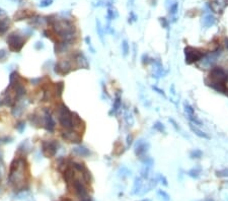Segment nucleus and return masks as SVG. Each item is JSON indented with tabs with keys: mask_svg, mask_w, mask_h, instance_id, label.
I'll return each mask as SVG.
<instances>
[{
	"mask_svg": "<svg viewBox=\"0 0 228 201\" xmlns=\"http://www.w3.org/2000/svg\"><path fill=\"white\" fill-rule=\"evenodd\" d=\"M72 153H74L75 156H82V158H85V156H89L91 154L90 150L88 148H86L85 146H82V145H79V146H76L72 149Z\"/></svg>",
	"mask_w": 228,
	"mask_h": 201,
	"instance_id": "nucleus-13",
	"label": "nucleus"
},
{
	"mask_svg": "<svg viewBox=\"0 0 228 201\" xmlns=\"http://www.w3.org/2000/svg\"><path fill=\"white\" fill-rule=\"evenodd\" d=\"M9 182L15 189H24L27 183L25 174V161L22 158L15 159L11 162L9 170Z\"/></svg>",
	"mask_w": 228,
	"mask_h": 201,
	"instance_id": "nucleus-1",
	"label": "nucleus"
},
{
	"mask_svg": "<svg viewBox=\"0 0 228 201\" xmlns=\"http://www.w3.org/2000/svg\"><path fill=\"white\" fill-rule=\"evenodd\" d=\"M72 186V190L75 194L77 195L79 198H81V199H85V198H87V190H86L84 184L80 181L78 179H75L72 181L70 184H68V186Z\"/></svg>",
	"mask_w": 228,
	"mask_h": 201,
	"instance_id": "nucleus-6",
	"label": "nucleus"
},
{
	"mask_svg": "<svg viewBox=\"0 0 228 201\" xmlns=\"http://www.w3.org/2000/svg\"><path fill=\"white\" fill-rule=\"evenodd\" d=\"M58 147L59 144L58 142H56L55 140H50V141H44L42 143V151L43 153L45 154L46 156H49V158H52L58 151Z\"/></svg>",
	"mask_w": 228,
	"mask_h": 201,
	"instance_id": "nucleus-7",
	"label": "nucleus"
},
{
	"mask_svg": "<svg viewBox=\"0 0 228 201\" xmlns=\"http://www.w3.org/2000/svg\"><path fill=\"white\" fill-rule=\"evenodd\" d=\"M202 156H203V152L200 149H194L190 153V158L191 159H200Z\"/></svg>",
	"mask_w": 228,
	"mask_h": 201,
	"instance_id": "nucleus-25",
	"label": "nucleus"
},
{
	"mask_svg": "<svg viewBox=\"0 0 228 201\" xmlns=\"http://www.w3.org/2000/svg\"><path fill=\"white\" fill-rule=\"evenodd\" d=\"M190 129H191V131L193 133H195L196 135L199 136L200 138H204V139H209L210 136L208 135V134L206 132H204V131H202L200 128L197 127L196 125L190 123Z\"/></svg>",
	"mask_w": 228,
	"mask_h": 201,
	"instance_id": "nucleus-14",
	"label": "nucleus"
},
{
	"mask_svg": "<svg viewBox=\"0 0 228 201\" xmlns=\"http://www.w3.org/2000/svg\"><path fill=\"white\" fill-rule=\"evenodd\" d=\"M204 201H213V200H211V199H206V200H204Z\"/></svg>",
	"mask_w": 228,
	"mask_h": 201,
	"instance_id": "nucleus-46",
	"label": "nucleus"
},
{
	"mask_svg": "<svg viewBox=\"0 0 228 201\" xmlns=\"http://www.w3.org/2000/svg\"><path fill=\"white\" fill-rule=\"evenodd\" d=\"M203 57H204L203 51L199 50L197 48L190 47V46L184 48V59H186L187 64H193L199 60H201Z\"/></svg>",
	"mask_w": 228,
	"mask_h": 201,
	"instance_id": "nucleus-4",
	"label": "nucleus"
},
{
	"mask_svg": "<svg viewBox=\"0 0 228 201\" xmlns=\"http://www.w3.org/2000/svg\"><path fill=\"white\" fill-rule=\"evenodd\" d=\"M37 45H36V49H37V50H40V49H42L43 47H44V45H43L42 42H41V43L37 42Z\"/></svg>",
	"mask_w": 228,
	"mask_h": 201,
	"instance_id": "nucleus-39",
	"label": "nucleus"
},
{
	"mask_svg": "<svg viewBox=\"0 0 228 201\" xmlns=\"http://www.w3.org/2000/svg\"><path fill=\"white\" fill-rule=\"evenodd\" d=\"M152 89H154L155 92H157V94H159L160 95H162L163 98H166V95H165V94H164L163 89H160L159 87H157V86H155V85H152Z\"/></svg>",
	"mask_w": 228,
	"mask_h": 201,
	"instance_id": "nucleus-33",
	"label": "nucleus"
},
{
	"mask_svg": "<svg viewBox=\"0 0 228 201\" xmlns=\"http://www.w3.org/2000/svg\"><path fill=\"white\" fill-rule=\"evenodd\" d=\"M62 201H72V200H70V199H63Z\"/></svg>",
	"mask_w": 228,
	"mask_h": 201,
	"instance_id": "nucleus-43",
	"label": "nucleus"
},
{
	"mask_svg": "<svg viewBox=\"0 0 228 201\" xmlns=\"http://www.w3.org/2000/svg\"><path fill=\"white\" fill-rule=\"evenodd\" d=\"M224 94H225V95H228V89H227V87H226V89H225Z\"/></svg>",
	"mask_w": 228,
	"mask_h": 201,
	"instance_id": "nucleus-42",
	"label": "nucleus"
},
{
	"mask_svg": "<svg viewBox=\"0 0 228 201\" xmlns=\"http://www.w3.org/2000/svg\"><path fill=\"white\" fill-rule=\"evenodd\" d=\"M51 0H47V1H44V2H43V3H44V4H41L42 5V6H47V5H50L51 4Z\"/></svg>",
	"mask_w": 228,
	"mask_h": 201,
	"instance_id": "nucleus-40",
	"label": "nucleus"
},
{
	"mask_svg": "<svg viewBox=\"0 0 228 201\" xmlns=\"http://www.w3.org/2000/svg\"><path fill=\"white\" fill-rule=\"evenodd\" d=\"M218 177H228V169H224V170L217 171L216 172Z\"/></svg>",
	"mask_w": 228,
	"mask_h": 201,
	"instance_id": "nucleus-29",
	"label": "nucleus"
},
{
	"mask_svg": "<svg viewBox=\"0 0 228 201\" xmlns=\"http://www.w3.org/2000/svg\"><path fill=\"white\" fill-rule=\"evenodd\" d=\"M62 137L67 141L74 143H79L81 141V136L73 129H66L64 132H62Z\"/></svg>",
	"mask_w": 228,
	"mask_h": 201,
	"instance_id": "nucleus-11",
	"label": "nucleus"
},
{
	"mask_svg": "<svg viewBox=\"0 0 228 201\" xmlns=\"http://www.w3.org/2000/svg\"><path fill=\"white\" fill-rule=\"evenodd\" d=\"M74 60H75V63H76V66L78 67V68L87 69L88 67H89V64H88L87 59H86V57L83 54H81V53H78V54L75 55V56H74Z\"/></svg>",
	"mask_w": 228,
	"mask_h": 201,
	"instance_id": "nucleus-12",
	"label": "nucleus"
},
{
	"mask_svg": "<svg viewBox=\"0 0 228 201\" xmlns=\"http://www.w3.org/2000/svg\"><path fill=\"white\" fill-rule=\"evenodd\" d=\"M82 201H90V200H89V199H83Z\"/></svg>",
	"mask_w": 228,
	"mask_h": 201,
	"instance_id": "nucleus-45",
	"label": "nucleus"
},
{
	"mask_svg": "<svg viewBox=\"0 0 228 201\" xmlns=\"http://www.w3.org/2000/svg\"><path fill=\"white\" fill-rule=\"evenodd\" d=\"M137 18H138V17H137L136 14L133 12V11H131V12H130V15H129V20H128L129 24H132V22H136Z\"/></svg>",
	"mask_w": 228,
	"mask_h": 201,
	"instance_id": "nucleus-30",
	"label": "nucleus"
},
{
	"mask_svg": "<svg viewBox=\"0 0 228 201\" xmlns=\"http://www.w3.org/2000/svg\"><path fill=\"white\" fill-rule=\"evenodd\" d=\"M6 57H7V52L5 50H0V62L5 61Z\"/></svg>",
	"mask_w": 228,
	"mask_h": 201,
	"instance_id": "nucleus-32",
	"label": "nucleus"
},
{
	"mask_svg": "<svg viewBox=\"0 0 228 201\" xmlns=\"http://www.w3.org/2000/svg\"><path fill=\"white\" fill-rule=\"evenodd\" d=\"M150 60H151V58H149L148 55H147V54H143V56H142V63L143 64L150 63Z\"/></svg>",
	"mask_w": 228,
	"mask_h": 201,
	"instance_id": "nucleus-35",
	"label": "nucleus"
},
{
	"mask_svg": "<svg viewBox=\"0 0 228 201\" xmlns=\"http://www.w3.org/2000/svg\"><path fill=\"white\" fill-rule=\"evenodd\" d=\"M158 196L163 197V200H164V201H168V200H169V196H168V195H167L164 191H162V190H159V191H158Z\"/></svg>",
	"mask_w": 228,
	"mask_h": 201,
	"instance_id": "nucleus-31",
	"label": "nucleus"
},
{
	"mask_svg": "<svg viewBox=\"0 0 228 201\" xmlns=\"http://www.w3.org/2000/svg\"><path fill=\"white\" fill-rule=\"evenodd\" d=\"M169 122H170V123H172V124H174V127L175 128V130H180V128H178V124H177V122H175L174 120V119H169Z\"/></svg>",
	"mask_w": 228,
	"mask_h": 201,
	"instance_id": "nucleus-38",
	"label": "nucleus"
},
{
	"mask_svg": "<svg viewBox=\"0 0 228 201\" xmlns=\"http://www.w3.org/2000/svg\"><path fill=\"white\" fill-rule=\"evenodd\" d=\"M159 20H160V24H161V25H162V28H168L169 22L165 18V17H160Z\"/></svg>",
	"mask_w": 228,
	"mask_h": 201,
	"instance_id": "nucleus-28",
	"label": "nucleus"
},
{
	"mask_svg": "<svg viewBox=\"0 0 228 201\" xmlns=\"http://www.w3.org/2000/svg\"><path fill=\"white\" fill-rule=\"evenodd\" d=\"M9 50L12 52H19L24 45V39L19 35L12 34L7 38Z\"/></svg>",
	"mask_w": 228,
	"mask_h": 201,
	"instance_id": "nucleus-5",
	"label": "nucleus"
},
{
	"mask_svg": "<svg viewBox=\"0 0 228 201\" xmlns=\"http://www.w3.org/2000/svg\"><path fill=\"white\" fill-rule=\"evenodd\" d=\"M142 185H143L142 179H141V178H136V179H135V183H134V187H133V193L134 194L138 193V192L142 189Z\"/></svg>",
	"mask_w": 228,
	"mask_h": 201,
	"instance_id": "nucleus-18",
	"label": "nucleus"
},
{
	"mask_svg": "<svg viewBox=\"0 0 228 201\" xmlns=\"http://www.w3.org/2000/svg\"><path fill=\"white\" fill-rule=\"evenodd\" d=\"M201 174V169L200 168H194L192 170H190L187 172V175L192 178H198Z\"/></svg>",
	"mask_w": 228,
	"mask_h": 201,
	"instance_id": "nucleus-20",
	"label": "nucleus"
},
{
	"mask_svg": "<svg viewBox=\"0 0 228 201\" xmlns=\"http://www.w3.org/2000/svg\"><path fill=\"white\" fill-rule=\"evenodd\" d=\"M157 180H160L161 183H163V185H167V182H166V179L164 178L162 175H158L157 177Z\"/></svg>",
	"mask_w": 228,
	"mask_h": 201,
	"instance_id": "nucleus-36",
	"label": "nucleus"
},
{
	"mask_svg": "<svg viewBox=\"0 0 228 201\" xmlns=\"http://www.w3.org/2000/svg\"><path fill=\"white\" fill-rule=\"evenodd\" d=\"M24 128H25L24 122H19V123H17V125H16V129L18 130L19 132H22V131L24 130Z\"/></svg>",
	"mask_w": 228,
	"mask_h": 201,
	"instance_id": "nucleus-34",
	"label": "nucleus"
},
{
	"mask_svg": "<svg viewBox=\"0 0 228 201\" xmlns=\"http://www.w3.org/2000/svg\"><path fill=\"white\" fill-rule=\"evenodd\" d=\"M122 52H123V56L124 57H126L130 52V46H129V44L126 40H124L122 42Z\"/></svg>",
	"mask_w": 228,
	"mask_h": 201,
	"instance_id": "nucleus-21",
	"label": "nucleus"
},
{
	"mask_svg": "<svg viewBox=\"0 0 228 201\" xmlns=\"http://www.w3.org/2000/svg\"><path fill=\"white\" fill-rule=\"evenodd\" d=\"M121 105H122V98H121L120 94H117L116 95V99H115V101H114V105H112V109L111 112H109V115L116 114L118 111L120 110Z\"/></svg>",
	"mask_w": 228,
	"mask_h": 201,
	"instance_id": "nucleus-16",
	"label": "nucleus"
},
{
	"mask_svg": "<svg viewBox=\"0 0 228 201\" xmlns=\"http://www.w3.org/2000/svg\"><path fill=\"white\" fill-rule=\"evenodd\" d=\"M178 2H174V3H172L169 7V14L174 15V14L178 12Z\"/></svg>",
	"mask_w": 228,
	"mask_h": 201,
	"instance_id": "nucleus-26",
	"label": "nucleus"
},
{
	"mask_svg": "<svg viewBox=\"0 0 228 201\" xmlns=\"http://www.w3.org/2000/svg\"><path fill=\"white\" fill-rule=\"evenodd\" d=\"M1 158H2V153H1V151H0V159H1Z\"/></svg>",
	"mask_w": 228,
	"mask_h": 201,
	"instance_id": "nucleus-44",
	"label": "nucleus"
},
{
	"mask_svg": "<svg viewBox=\"0 0 228 201\" xmlns=\"http://www.w3.org/2000/svg\"><path fill=\"white\" fill-rule=\"evenodd\" d=\"M56 114H57V117H58L60 124H61L65 129H73L74 128L73 126L74 113L70 112V110H69L64 104L58 105V107H57L56 109Z\"/></svg>",
	"mask_w": 228,
	"mask_h": 201,
	"instance_id": "nucleus-2",
	"label": "nucleus"
},
{
	"mask_svg": "<svg viewBox=\"0 0 228 201\" xmlns=\"http://www.w3.org/2000/svg\"><path fill=\"white\" fill-rule=\"evenodd\" d=\"M125 119H126L127 123H128L130 126H132V125L134 124V118H133V115H132V113L130 112V111H126Z\"/></svg>",
	"mask_w": 228,
	"mask_h": 201,
	"instance_id": "nucleus-23",
	"label": "nucleus"
},
{
	"mask_svg": "<svg viewBox=\"0 0 228 201\" xmlns=\"http://www.w3.org/2000/svg\"><path fill=\"white\" fill-rule=\"evenodd\" d=\"M225 46H226V48H227V50H228V39L225 40Z\"/></svg>",
	"mask_w": 228,
	"mask_h": 201,
	"instance_id": "nucleus-41",
	"label": "nucleus"
},
{
	"mask_svg": "<svg viewBox=\"0 0 228 201\" xmlns=\"http://www.w3.org/2000/svg\"><path fill=\"white\" fill-rule=\"evenodd\" d=\"M63 89H64L63 82H58V83H56V85H55V94H56L57 97H61V95H62Z\"/></svg>",
	"mask_w": 228,
	"mask_h": 201,
	"instance_id": "nucleus-19",
	"label": "nucleus"
},
{
	"mask_svg": "<svg viewBox=\"0 0 228 201\" xmlns=\"http://www.w3.org/2000/svg\"><path fill=\"white\" fill-rule=\"evenodd\" d=\"M132 140H133V136L132 135H128L127 136V145L130 146L132 144Z\"/></svg>",
	"mask_w": 228,
	"mask_h": 201,
	"instance_id": "nucleus-37",
	"label": "nucleus"
},
{
	"mask_svg": "<svg viewBox=\"0 0 228 201\" xmlns=\"http://www.w3.org/2000/svg\"><path fill=\"white\" fill-rule=\"evenodd\" d=\"M54 70L57 74H61V75L67 74L72 70V64L69 60H62L60 61V62L56 63Z\"/></svg>",
	"mask_w": 228,
	"mask_h": 201,
	"instance_id": "nucleus-9",
	"label": "nucleus"
},
{
	"mask_svg": "<svg viewBox=\"0 0 228 201\" xmlns=\"http://www.w3.org/2000/svg\"><path fill=\"white\" fill-rule=\"evenodd\" d=\"M149 146L150 145L148 142L144 141L143 139H140V140L136 142V144H135V154L139 158L140 161H142L146 156H148L147 152H148Z\"/></svg>",
	"mask_w": 228,
	"mask_h": 201,
	"instance_id": "nucleus-8",
	"label": "nucleus"
},
{
	"mask_svg": "<svg viewBox=\"0 0 228 201\" xmlns=\"http://www.w3.org/2000/svg\"><path fill=\"white\" fill-rule=\"evenodd\" d=\"M153 128L156 131H158V132H161V133L165 132V127H164V125L161 123V122H159V121L155 122L154 125H153Z\"/></svg>",
	"mask_w": 228,
	"mask_h": 201,
	"instance_id": "nucleus-22",
	"label": "nucleus"
},
{
	"mask_svg": "<svg viewBox=\"0 0 228 201\" xmlns=\"http://www.w3.org/2000/svg\"><path fill=\"white\" fill-rule=\"evenodd\" d=\"M207 80L212 81V82H217L221 84H225L226 81L228 80V74L226 71L224 70L221 67H214L211 69L209 73V77L207 78Z\"/></svg>",
	"mask_w": 228,
	"mask_h": 201,
	"instance_id": "nucleus-3",
	"label": "nucleus"
},
{
	"mask_svg": "<svg viewBox=\"0 0 228 201\" xmlns=\"http://www.w3.org/2000/svg\"><path fill=\"white\" fill-rule=\"evenodd\" d=\"M96 31H97V33H99V35L100 40H102L103 42V28H102V25H100L99 20H97V22H96Z\"/></svg>",
	"mask_w": 228,
	"mask_h": 201,
	"instance_id": "nucleus-27",
	"label": "nucleus"
},
{
	"mask_svg": "<svg viewBox=\"0 0 228 201\" xmlns=\"http://www.w3.org/2000/svg\"><path fill=\"white\" fill-rule=\"evenodd\" d=\"M215 22H216V18L211 13H207L206 15L203 17V20H202V24H203L205 28L212 27V25H215Z\"/></svg>",
	"mask_w": 228,
	"mask_h": 201,
	"instance_id": "nucleus-15",
	"label": "nucleus"
},
{
	"mask_svg": "<svg viewBox=\"0 0 228 201\" xmlns=\"http://www.w3.org/2000/svg\"><path fill=\"white\" fill-rule=\"evenodd\" d=\"M106 17H108V20L109 22V20L116 18V17H118V12L116 9H112V8H109V9L108 10V15H106Z\"/></svg>",
	"mask_w": 228,
	"mask_h": 201,
	"instance_id": "nucleus-24",
	"label": "nucleus"
},
{
	"mask_svg": "<svg viewBox=\"0 0 228 201\" xmlns=\"http://www.w3.org/2000/svg\"><path fill=\"white\" fill-rule=\"evenodd\" d=\"M221 55V50H216L211 52L210 54L206 55L204 58H202V66L204 67H211L216 62L217 58Z\"/></svg>",
	"mask_w": 228,
	"mask_h": 201,
	"instance_id": "nucleus-10",
	"label": "nucleus"
},
{
	"mask_svg": "<svg viewBox=\"0 0 228 201\" xmlns=\"http://www.w3.org/2000/svg\"><path fill=\"white\" fill-rule=\"evenodd\" d=\"M184 113H186L187 117H190V116L196 115L195 109L189 103H187V102H184Z\"/></svg>",
	"mask_w": 228,
	"mask_h": 201,
	"instance_id": "nucleus-17",
	"label": "nucleus"
}]
</instances>
